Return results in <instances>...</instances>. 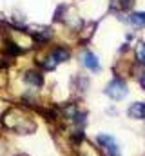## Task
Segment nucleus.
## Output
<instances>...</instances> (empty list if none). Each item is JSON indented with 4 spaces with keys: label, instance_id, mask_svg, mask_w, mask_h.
I'll return each mask as SVG.
<instances>
[{
    "label": "nucleus",
    "instance_id": "nucleus-11",
    "mask_svg": "<svg viewBox=\"0 0 145 156\" xmlns=\"http://www.w3.org/2000/svg\"><path fill=\"white\" fill-rule=\"evenodd\" d=\"M5 153V145H4V142H0V156H4Z\"/></svg>",
    "mask_w": 145,
    "mask_h": 156
},
{
    "label": "nucleus",
    "instance_id": "nucleus-1",
    "mask_svg": "<svg viewBox=\"0 0 145 156\" xmlns=\"http://www.w3.org/2000/svg\"><path fill=\"white\" fill-rule=\"evenodd\" d=\"M2 123L5 129L16 133V134H33L36 131V122L33 116L20 109V107H11L2 115Z\"/></svg>",
    "mask_w": 145,
    "mask_h": 156
},
{
    "label": "nucleus",
    "instance_id": "nucleus-8",
    "mask_svg": "<svg viewBox=\"0 0 145 156\" xmlns=\"http://www.w3.org/2000/svg\"><path fill=\"white\" fill-rule=\"evenodd\" d=\"M129 22H131L134 27H143V26H145V11L133 13V15L129 16Z\"/></svg>",
    "mask_w": 145,
    "mask_h": 156
},
{
    "label": "nucleus",
    "instance_id": "nucleus-13",
    "mask_svg": "<svg viewBox=\"0 0 145 156\" xmlns=\"http://www.w3.org/2000/svg\"><path fill=\"white\" fill-rule=\"evenodd\" d=\"M16 156H27V154H22V153H20V154H16Z\"/></svg>",
    "mask_w": 145,
    "mask_h": 156
},
{
    "label": "nucleus",
    "instance_id": "nucleus-7",
    "mask_svg": "<svg viewBox=\"0 0 145 156\" xmlns=\"http://www.w3.org/2000/svg\"><path fill=\"white\" fill-rule=\"evenodd\" d=\"M143 107H145V102H134V104L129 107L127 115L131 118H134V120H142V118H143Z\"/></svg>",
    "mask_w": 145,
    "mask_h": 156
},
{
    "label": "nucleus",
    "instance_id": "nucleus-10",
    "mask_svg": "<svg viewBox=\"0 0 145 156\" xmlns=\"http://www.w3.org/2000/svg\"><path fill=\"white\" fill-rule=\"evenodd\" d=\"M138 82H140V85L143 87V91H145V69L140 73V76H138Z\"/></svg>",
    "mask_w": 145,
    "mask_h": 156
},
{
    "label": "nucleus",
    "instance_id": "nucleus-6",
    "mask_svg": "<svg viewBox=\"0 0 145 156\" xmlns=\"http://www.w3.org/2000/svg\"><path fill=\"white\" fill-rule=\"evenodd\" d=\"M24 80L27 83H31L33 87H42V83H44V76H42L40 71H27L24 75Z\"/></svg>",
    "mask_w": 145,
    "mask_h": 156
},
{
    "label": "nucleus",
    "instance_id": "nucleus-4",
    "mask_svg": "<svg viewBox=\"0 0 145 156\" xmlns=\"http://www.w3.org/2000/svg\"><path fill=\"white\" fill-rule=\"evenodd\" d=\"M96 144H98L109 156H122L120 145H118V142H116V138H114L112 134H98V136H96Z\"/></svg>",
    "mask_w": 145,
    "mask_h": 156
},
{
    "label": "nucleus",
    "instance_id": "nucleus-5",
    "mask_svg": "<svg viewBox=\"0 0 145 156\" xmlns=\"http://www.w3.org/2000/svg\"><path fill=\"white\" fill-rule=\"evenodd\" d=\"M82 64H83L89 71H93V73H98V71L102 69L98 56H96L94 53H91V51H85V53L82 55Z\"/></svg>",
    "mask_w": 145,
    "mask_h": 156
},
{
    "label": "nucleus",
    "instance_id": "nucleus-3",
    "mask_svg": "<svg viewBox=\"0 0 145 156\" xmlns=\"http://www.w3.org/2000/svg\"><path fill=\"white\" fill-rule=\"evenodd\" d=\"M104 93L107 94L109 98L120 102V100H123V98L127 96L129 91H127V83H125L122 78H112L107 85H105V91H104Z\"/></svg>",
    "mask_w": 145,
    "mask_h": 156
},
{
    "label": "nucleus",
    "instance_id": "nucleus-2",
    "mask_svg": "<svg viewBox=\"0 0 145 156\" xmlns=\"http://www.w3.org/2000/svg\"><path fill=\"white\" fill-rule=\"evenodd\" d=\"M69 56H71L69 49H65V47H55V49L49 53V56L42 62V66H44V69L51 71V69H55L58 64H62V62L69 60Z\"/></svg>",
    "mask_w": 145,
    "mask_h": 156
},
{
    "label": "nucleus",
    "instance_id": "nucleus-12",
    "mask_svg": "<svg viewBox=\"0 0 145 156\" xmlns=\"http://www.w3.org/2000/svg\"><path fill=\"white\" fill-rule=\"evenodd\" d=\"M142 120H145V107H143V118H142Z\"/></svg>",
    "mask_w": 145,
    "mask_h": 156
},
{
    "label": "nucleus",
    "instance_id": "nucleus-9",
    "mask_svg": "<svg viewBox=\"0 0 145 156\" xmlns=\"http://www.w3.org/2000/svg\"><path fill=\"white\" fill-rule=\"evenodd\" d=\"M136 55H138V60H140L142 64H145V42H140V44H138Z\"/></svg>",
    "mask_w": 145,
    "mask_h": 156
}]
</instances>
